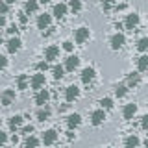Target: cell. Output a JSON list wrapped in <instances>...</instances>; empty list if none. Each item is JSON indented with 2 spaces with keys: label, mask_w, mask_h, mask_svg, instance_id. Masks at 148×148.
I'll list each match as a JSON object with an SVG mask.
<instances>
[{
  "label": "cell",
  "mask_w": 148,
  "mask_h": 148,
  "mask_svg": "<svg viewBox=\"0 0 148 148\" xmlns=\"http://www.w3.org/2000/svg\"><path fill=\"white\" fill-rule=\"evenodd\" d=\"M8 143V133H4V132H0V146H4Z\"/></svg>",
  "instance_id": "cell-38"
},
{
  "label": "cell",
  "mask_w": 148,
  "mask_h": 148,
  "mask_svg": "<svg viewBox=\"0 0 148 148\" xmlns=\"http://www.w3.org/2000/svg\"><path fill=\"white\" fill-rule=\"evenodd\" d=\"M17 32H18V28H17V24H11V26L8 28V34H9V35H15Z\"/></svg>",
  "instance_id": "cell-39"
},
{
  "label": "cell",
  "mask_w": 148,
  "mask_h": 148,
  "mask_svg": "<svg viewBox=\"0 0 148 148\" xmlns=\"http://www.w3.org/2000/svg\"><path fill=\"white\" fill-rule=\"evenodd\" d=\"M113 91H115V96H117V98H124V96L128 95V85L126 83H117V85L113 87Z\"/></svg>",
  "instance_id": "cell-24"
},
{
  "label": "cell",
  "mask_w": 148,
  "mask_h": 148,
  "mask_svg": "<svg viewBox=\"0 0 148 148\" xmlns=\"http://www.w3.org/2000/svg\"><path fill=\"white\" fill-rule=\"evenodd\" d=\"M141 128H143V130H148V115H143V119H141Z\"/></svg>",
  "instance_id": "cell-37"
},
{
  "label": "cell",
  "mask_w": 148,
  "mask_h": 148,
  "mask_svg": "<svg viewBox=\"0 0 148 148\" xmlns=\"http://www.w3.org/2000/svg\"><path fill=\"white\" fill-rule=\"evenodd\" d=\"M78 98H80V87L72 83V85H69L67 89H65V100H67V102H74Z\"/></svg>",
  "instance_id": "cell-8"
},
{
  "label": "cell",
  "mask_w": 148,
  "mask_h": 148,
  "mask_svg": "<svg viewBox=\"0 0 148 148\" xmlns=\"http://www.w3.org/2000/svg\"><path fill=\"white\" fill-rule=\"evenodd\" d=\"M0 45H4V39H2V35H0Z\"/></svg>",
  "instance_id": "cell-46"
},
{
  "label": "cell",
  "mask_w": 148,
  "mask_h": 148,
  "mask_svg": "<svg viewBox=\"0 0 148 148\" xmlns=\"http://www.w3.org/2000/svg\"><path fill=\"white\" fill-rule=\"evenodd\" d=\"M115 2H117V0H104V2H102V9H106V11L113 9L115 8Z\"/></svg>",
  "instance_id": "cell-31"
},
{
  "label": "cell",
  "mask_w": 148,
  "mask_h": 148,
  "mask_svg": "<svg viewBox=\"0 0 148 148\" xmlns=\"http://www.w3.org/2000/svg\"><path fill=\"white\" fill-rule=\"evenodd\" d=\"M4 2H6V4H15L17 0H4Z\"/></svg>",
  "instance_id": "cell-44"
},
{
  "label": "cell",
  "mask_w": 148,
  "mask_h": 148,
  "mask_svg": "<svg viewBox=\"0 0 148 148\" xmlns=\"http://www.w3.org/2000/svg\"><path fill=\"white\" fill-rule=\"evenodd\" d=\"M6 67H8V58L6 56H0V71H4Z\"/></svg>",
  "instance_id": "cell-36"
},
{
  "label": "cell",
  "mask_w": 148,
  "mask_h": 148,
  "mask_svg": "<svg viewBox=\"0 0 148 148\" xmlns=\"http://www.w3.org/2000/svg\"><path fill=\"white\" fill-rule=\"evenodd\" d=\"M21 133H22V135H30V133H34V126L28 124V126H24V128L21 130Z\"/></svg>",
  "instance_id": "cell-33"
},
{
  "label": "cell",
  "mask_w": 148,
  "mask_h": 148,
  "mask_svg": "<svg viewBox=\"0 0 148 148\" xmlns=\"http://www.w3.org/2000/svg\"><path fill=\"white\" fill-rule=\"evenodd\" d=\"M139 145H141V141H139V137L135 135V133H132V135H128L126 139H124V146L126 148H137Z\"/></svg>",
  "instance_id": "cell-22"
},
{
  "label": "cell",
  "mask_w": 148,
  "mask_h": 148,
  "mask_svg": "<svg viewBox=\"0 0 148 148\" xmlns=\"http://www.w3.org/2000/svg\"><path fill=\"white\" fill-rule=\"evenodd\" d=\"M67 11H69L67 4L59 2V4H56V6H54V9H52V17H56L58 21H61V18H65V15H67Z\"/></svg>",
  "instance_id": "cell-12"
},
{
  "label": "cell",
  "mask_w": 148,
  "mask_h": 148,
  "mask_svg": "<svg viewBox=\"0 0 148 148\" xmlns=\"http://www.w3.org/2000/svg\"><path fill=\"white\" fill-rule=\"evenodd\" d=\"M139 83H141V72H130L128 74V78H126V85H128V89H132V87H137Z\"/></svg>",
  "instance_id": "cell-18"
},
{
  "label": "cell",
  "mask_w": 148,
  "mask_h": 148,
  "mask_svg": "<svg viewBox=\"0 0 148 148\" xmlns=\"http://www.w3.org/2000/svg\"><path fill=\"white\" fill-rule=\"evenodd\" d=\"M106 122V109H95L91 113V124L92 126H102Z\"/></svg>",
  "instance_id": "cell-4"
},
{
  "label": "cell",
  "mask_w": 148,
  "mask_h": 148,
  "mask_svg": "<svg viewBox=\"0 0 148 148\" xmlns=\"http://www.w3.org/2000/svg\"><path fill=\"white\" fill-rule=\"evenodd\" d=\"M39 2H41V4H48L50 0H39Z\"/></svg>",
  "instance_id": "cell-45"
},
{
  "label": "cell",
  "mask_w": 148,
  "mask_h": 148,
  "mask_svg": "<svg viewBox=\"0 0 148 148\" xmlns=\"http://www.w3.org/2000/svg\"><path fill=\"white\" fill-rule=\"evenodd\" d=\"M37 9H39V2H37V0H28L24 4V13L26 15H32V13H35Z\"/></svg>",
  "instance_id": "cell-25"
},
{
  "label": "cell",
  "mask_w": 148,
  "mask_h": 148,
  "mask_svg": "<svg viewBox=\"0 0 148 148\" xmlns=\"http://www.w3.org/2000/svg\"><path fill=\"white\" fill-rule=\"evenodd\" d=\"M6 48H8V52H9V54H17L18 50L22 48V41L15 35V37H11V39H9L8 43H6Z\"/></svg>",
  "instance_id": "cell-11"
},
{
  "label": "cell",
  "mask_w": 148,
  "mask_h": 148,
  "mask_svg": "<svg viewBox=\"0 0 148 148\" xmlns=\"http://www.w3.org/2000/svg\"><path fill=\"white\" fill-rule=\"evenodd\" d=\"M58 58H59V46H56V45L46 46V50H45V59L46 61H56Z\"/></svg>",
  "instance_id": "cell-14"
},
{
  "label": "cell",
  "mask_w": 148,
  "mask_h": 148,
  "mask_svg": "<svg viewBox=\"0 0 148 148\" xmlns=\"http://www.w3.org/2000/svg\"><path fill=\"white\" fill-rule=\"evenodd\" d=\"M22 120H24V119H22V115H13V117L11 119H9V130H13V132H15V130H18V128H21L22 126Z\"/></svg>",
  "instance_id": "cell-23"
},
{
  "label": "cell",
  "mask_w": 148,
  "mask_h": 148,
  "mask_svg": "<svg viewBox=\"0 0 148 148\" xmlns=\"http://www.w3.org/2000/svg\"><path fill=\"white\" fill-rule=\"evenodd\" d=\"M137 71L139 72H146L148 71V56L145 52L139 56V59H137Z\"/></svg>",
  "instance_id": "cell-21"
},
{
  "label": "cell",
  "mask_w": 148,
  "mask_h": 148,
  "mask_svg": "<svg viewBox=\"0 0 148 148\" xmlns=\"http://www.w3.org/2000/svg\"><path fill=\"white\" fill-rule=\"evenodd\" d=\"M11 143H13V145H17V143H18V137L13 135V137H11Z\"/></svg>",
  "instance_id": "cell-43"
},
{
  "label": "cell",
  "mask_w": 148,
  "mask_h": 148,
  "mask_svg": "<svg viewBox=\"0 0 148 148\" xmlns=\"http://www.w3.org/2000/svg\"><path fill=\"white\" fill-rule=\"evenodd\" d=\"M82 124V115L80 113H71L67 117V128L69 130H76Z\"/></svg>",
  "instance_id": "cell-16"
},
{
  "label": "cell",
  "mask_w": 148,
  "mask_h": 148,
  "mask_svg": "<svg viewBox=\"0 0 148 148\" xmlns=\"http://www.w3.org/2000/svg\"><path fill=\"white\" fill-rule=\"evenodd\" d=\"M126 45V37H124V34H120V32H117V34H113L109 37V46H111V50H120L122 46Z\"/></svg>",
  "instance_id": "cell-1"
},
{
  "label": "cell",
  "mask_w": 148,
  "mask_h": 148,
  "mask_svg": "<svg viewBox=\"0 0 148 148\" xmlns=\"http://www.w3.org/2000/svg\"><path fill=\"white\" fill-rule=\"evenodd\" d=\"M78 67H80V56H76V54H74V56H69V58L65 59V67H63L65 71L74 72Z\"/></svg>",
  "instance_id": "cell-10"
},
{
  "label": "cell",
  "mask_w": 148,
  "mask_h": 148,
  "mask_svg": "<svg viewBox=\"0 0 148 148\" xmlns=\"http://www.w3.org/2000/svg\"><path fill=\"white\" fill-rule=\"evenodd\" d=\"M98 104H100V108L102 109H106V111H108V109H113V98H109V96H106V98H100V102H98Z\"/></svg>",
  "instance_id": "cell-28"
},
{
  "label": "cell",
  "mask_w": 148,
  "mask_h": 148,
  "mask_svg": "<svg viewBox=\"0 0 148 148\" xmlns=\"http://www.w3.org/2000/svg\"><path fill=\"white\" fill-rule=\"evenodd\" d=\"M67 139H69V141H72V139H74V133H72V130H69V132H67Z\"/></svg>",
  "instance_id": "cell-42"
},
{
  "label": "cell",
  "mask_w": 148,
  "mask_h": 148,
  "mask_svg": "<svg viewBox=\"0 0 148 148\" xmlns=\"http://www.w3.org/2000/svg\"><path fill=\"white\" fill-rule=\"evenodd\" d=\"M35 69H37L39 72H45L46 69H48V61H46V59H45V61H39V63L35 65Z\"/></svg>",
  "instance_id": "cell-32"
},
{
  "label": "cell",
  "mask_w": 148,
  "mask_h": 148,
  "mask_svg": "<svg viewBox=\"0 0 148 148\" xmlns=\"http://www.w3.org/2000/svg\"><path fill=\"white\" fill-rule=\"evenodd\" d=\"M50 22H52V15L50 13H43V15L37 17V28L39 30H46L50 26Z\"/></svg>",
  "instance_id": "cell-17"
},
{
  "label": "cell",
  "mask_w": 148,
  "mask_h": 148,
  "mask_svg": "<svg viewBox=\"0 0 148 148\" xmlns=\"http://www.w3.org/2000/svg\"><path fill=\"white\" fill-rule=\"evenodd\" d=\"M137 104H133V102H130V104L124 106V109H122V117L126 119V120H132L133 117L137 115Z\"/></svg>",
  "instance_id": "cell-13"
},
{
  "label": "cell",
  "mask_w": 148,
  "mask_h": 148,
  "mask_svg": "<svg viewBox=\"0 0 148 148\" xmlns=\"http://www.w3.org/2000/svg\"><path fill=\"white\" fill-rule=\"evenodd\" d=\"M56 141H58V132H56V130H46V132H43L41 143H43L45 146H50V145H54Z\"/></svg>",
  "instance_id": "cell-9"
},
{
  "label": "cell",
  "mask_w": 148,
  "mask_h": 148,
  "mask_svg": "<svg viewBox=\"0 0 148 148\" xmlns=\"http://www.w3.org/2000/svg\"><path fill=\"white\" fill-rule=\"evenodd\" d=\"M48 100H50V92L45 89V87H41L39 91H37V95H35V104L37 106H45V104H48Z\"/></svg>",
  "instance_id": "cell-15"
},
{
  "label": "cell",
  "mask_w": 148,
  "mask_h": 148,
  "mask_svg": "<svg viewBox=\"0 0 148 148\" xmlns=\"http://www.w3.org/2000/svg\"><path fill=\"white\" fill-rule=\"evenodd\" d=\"M39 145H41V141H39L37 137H34L32 133L26 137V141H24V146H26V148H35V146H39Z\"/></svg>",
  "instance_id": "cell-26"
},
{
  "label": "cell",
  "mask_w": 148,
  "mask_h": 148,
  "mask_svg": "<svg viewBox=\"0 0 148 148\" xmlns=\"http://www.w3.org/2000/svg\"><path fill=\"white\" fill-rule=\"evenodd\" d=\"M52 74H54V80H61V78L65 76V69L61 67V65H54V67H52Z\"/></svg>",
  "instance_id": "cell-27"
},
{
  "label": "cell",
  "mask_w": 148,
  "mask_h": 148,
  "mask_svg": "<svg viewBox=\"0 0 148 148\" xmlns=\"http://www.w3.org/2000/svg\"><path fill=\"white\" fill-rule=\"evenodd\" d=\"M63 50L72 52V50H74V43H72V41H65V43H63Z\"/></svg>",
  "instance_id": "cell-34"
},
{
  "label": "cell",
  "mask_w": 148,
  "mask_h": 148,
  "mask_svg": "<svg viewBox=\"0 0 148 148\" xmlns=\"http://www.w3.org/2000/svg\"><path fill=\"white\" fill-rule=\"evenodd\" d=\"M139 22H141L139 13H130V15H126V18H124L122 26H126V30H135V28L139 26Z\"/></svg>",
  "instance_id": "cell-5"
},
{
  "label": "cell",
  "mask_w": 148,
  "mask_h": 148,
  "mask_svg": "<svg viewBox=\"0 0 148 148\" xmlns=\"http://www.w3.org/2000/svg\"><path fill=\"white\" fill-rule=\"evenodd\" d=\"M89 39H91L89 28L82 26V28H78V30H74V41H76V45H83V43H87Z\"/></svg>",
  "instance_id": "cell-2"
},
{
  "label": "cell",
  "mask_w": 148,
  "mask_h": 148,
  "mask_svg": "<svg viewBox=\"0 0 148 148\" xmlns=\"http://www.w3.org/2000/svg\"><path fill=\"white\" fill-rule=\"evenodd\" d=\"M8 11H9V4H6V2H0V13H2V15H6Z\"/></svg>",
  "instance_id": "cell-35"
},
{
  "label": "cell",
  "mask_w": 148,
  "mask_h": 148,
  "mask_svg": "<svg viewBox=\"0 0 148 148\" xmlns=\"http://www.w3.org/2000/svg\"><path fill=\"white\" fill-rule=\"evenodd\" d=\"M50 115H52V111H50L48 106H39V111H37V120L39 122H45V120H48L50 119Z\"/></svg>",
  "instance_id": "cell-19"
},
{
  "label": "cell",
  "mask_w": 148,
  "mask_h": 148,
  "mask_svg": "<svg viewBox=\"0 0 148 148\" xmlns=\"http://www.w3.org/2000/svg\"><path fill=\"white\" fill-rule=\"evenodd\" d=\"M30 85H32V89H35V91H39L41 87H45V85H46L45 72H37V74H34V76L30 78Z\"/></svg>",
  "instance_id": "cell-3"
},
{
  "label": "cell",
  "mask_w": 148,
  "mask_h": 148,
  "mask_svg": "<svg viewBox=\"0 0 148 148\" xmlns=\"http://www.w3.org/2000/svg\"><path fill=\"white\" fill-rule=\"evenodd\" d=\"M18 21H21V24H26V22H28V17H26V13H24V11L18 13Z\"/></svg>",
  "instance_id": "cell-40"
},
{
  "label": "cell",
  "mask_w": 148,
  "mask_h": 148,
  "mask_svg": "<svg viewBox=\"0 0 148 148\" xmlns=\"http://www.w3.org/2000/svg\"><path fill=\"white\" fill-rule=\"evenodd\" d=\"M80 76H82V82L85 83V85H89V83H92V82H95V78H96V69L95 67H85L82 71Z\"/></svg>",
  "instance_id": "cell-6"
},
{
  "label": "cell",
  "mask_w": 148,
  "mask_h": 148,
  "mask_svg": "<svg viewBox=\"0 0 148 148\" xmlns=\"http://www.w3.org/2000/svg\"><path fill=\"white\" fill-rule=\"evenodd\" d=\"M67 8L71 9L72 13H80V11H82V0H71Z\"/></svg>",
  "instance_id": "cell-29"
},
{
  "label": "cell",
  "mask_w": 148,
  "mask_h": 148,
  "mask_svg": "<svg viewBox=\"0 0 148 148\" xmlns=\"http://www.w3.org/2000/svg\"><path fill=\"white\" fill-rule=\"evenodd\" d=\"M137 50L139 52H146L148 50V37H141L137 41Z\"/></svg>",
  "instance_id": "cell-30"
},
{
  "label": "cell",
  "mask_w": 148,
  "mask_h": 148,
  "mask_svg": "<svg viewBox=\"0 0 148 148\" xmlns=\"http://www.w3.org/2000/svg\"><path fill=\"white\" fill-rule=\"evenodd\" d=\"M17 98V92H15V89H6L2 92V95H0V104L2 106H11L13 104V100Z\"/></svg>",
  "instance_id": "cell-7"
},
{
  "label": "cell",
  "mask_w": 148,
  "mask_h": 148,
  "mask_svg": "<svg viewBox=\"0 0 148 148\" xmlns=\"http://www.w3.org/2000/svg\"><path fill=\"white\" fill-rule=\"evenodd\" d=\"M4 26H6V15L0 13V30H4Z\"/></svg>",
  "instance_id": "cell-41"
},
{
  "label": "cell",
  "mask_w": 148,
  "mask_h": 148,
  "mask_svg": "<svg viewBox=\"0 0 148 148\" xmlns=\"http://www.w3.org/2000/svg\"><path fill=\"white\" fill-rule=\"evenodd\" d=\"M28 85H30V78H28V74H18V76H17V89L18 91H26Z\"/></svg>",
  "instance_id": "cell-20"
}]
</instances>
